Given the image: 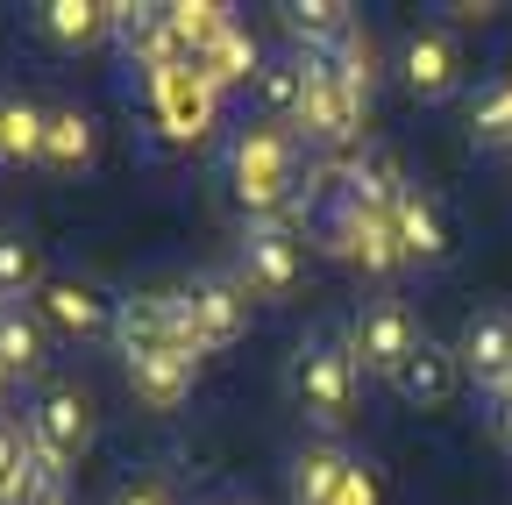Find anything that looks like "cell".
I'll return each mask as SVG.
<instances>
[{
  "instance_id": "obj_30",
  "label": "cell",
  "mask_w": 512,
  "mask_h": 505,
  "mask_svg": "<svg viewBox=\"0 0 512 505\" xmlns=\"http://www.w3.org/2000/svg\"><path fill=\"white\" fill-rule=\"evenodd\" d=\"M107 505H178V484L157 477V470H136V477H121L107 491Z\"/></svg>"
},
{
  "instance_id": "obj_18",
  "label": "cell",
  "mask_w": 512,
  "mask_h": 505,
  "mask_svg": "<svg viewBox=\"0 0 512 505\" xmlns=\"http://www.w3.org/2000/svg\"><path fill=\"white\" fill-rule=\"evenodd\" d=\"M392 235L406 249V264H448V249H456L448 214H441V200L427 193V185H406V200L392 207Z\"/></svg>"
},
{
  "instance_id": "obj_26",
  "label": "cell",
  "mask_w": 512,
  "mask_h": 505,
  "mask_svg": "<svg viewBox=\"0 0 512 505\" xmlns=\"http://www.w3.org/2000/svg\"><path fill=\"white\" fill-rule=\"evenodd\" d=\"M470 143L505 157L512 150V72H491L477 93H470Z\"/></svg>"
},
{
  "instance_id": "obj_12",
  "label": "cell",
  "mask_w": 512,
  "mask_h": 505,
  "mask_svg": "<svg viewBox=\"0 0 512 505\" xmlns=\"http://www.w3.org/2000/svg\"><path fill=\"white\" fill-rule=\"evenodd\" d=\"M114 349H121V363L128 356H157V349H185L171 285H136V292L114 299Z\"/></svg>"
},
{
  "instance_id": "obj_9",
  "label": "cell",
  "mask_w": 512,
  "mask_h": 505,
  "mask_svg": "<svg viewBox=\"0 0 512 505\" xmlns=\"http://www.w3.org/2000/svg\"><path fill=\"white\" fill-rule=\"evenodd\" d=\"M114 299L121 292H107L86 271H50L36 313H43V328L64 335V342H114Z\"/></svg>"
},
{
  "instance_id": "obj_27",
  "label": "cell",
  "mask_w": 512,
  "mask_h": 505,
  "mask_svg": "<svg viewBox=\"0 0 512 505\" xmlns=\"http://www.w3.org/2000/svg\"><path fill=\"white\" fill-rule=\"evenodd\" d=\"M335 65V79L363 100V107H377V86H384V50H377V36H370V22H356L349 36H342V50L328 57Z\"/></svg>"
},
{
  "instance_id": "obj_32",
  "label": "cell",
  "mask_w": 512,
  "mask_h": 505,
  "mask_svg": "<svg viewBox=\"0 0 512 505\" xmlns=\"http://www.w3.org/2000/svg\"><path fill=\"white\" fill-rule=\"evenodd\" d=\"M441 15H448V22H491L498 8H491V0H477V8H463V0H456V8H441Z\"/></svg>"
},
{
  "instance_id": "obj_20",
  "label": "cell",
  "mask_w": 512,
  "mask_h": 505,
  "mask_svg": "<svg viewBox=\"0 0 512 505\" xmlns=\"http://www.w3.org/2000/svg\"><path fill=\"white\" fill-rule=\"evenodd\" d=\"M278 15H285V36H292L299 57H335L342 36L356 29V8H349V0H285Z\"/></svg>"
},
{
  "instance_id": "obj_29",
  "label": "cell",
  "mask_w": 512,
  "mask_h": 505,
  "mask_svg": "<svg viewBox=\"0 0 512 505\" xmlns=\"http://www.w3.org/2000/svg\"><path fill=\"white\" fill-rule=\"evenodd\" d=\"M22 477H29V427L0 420V505L22 498Z\"/></svg>"
},
{
  "instance_id": "obj_6",
  "label": "cell",
  "mask_w": 512,
  "mask_h": 505,
  "mask_svg": "<svg viewBox=\"0 0 512 505\" xmlns=\"http://www.w3.org/2000/svg\"><path fill=\"white\" fill-rule=\"evenodd\" d=\"M342 342H349V356H356V370H363V377H384V385H392L399 363H406L427 335H420L413 306H406L399 292H377V299H363V306L349 313Z\"/></svg>"
},
{
  "instance_id": "obj_34",
  "label": "cell",
  "mask_w": 512,
  "mask_h": 505,
  "mask_svg": "<svg viewBox=\"0 0 512 505\" xmlns=\"http://www.w3.org/2000/svg\"><path fill=\"white\" fill-rule=\"evenodd\" d=\"M214 505H242V498H214Z\"/></svg>"
},
{
  "instance_id": "obj_15",
  "label": "cell",
  "mask_w": 512,
  "mask_h": 505,
  "mask_svg": "<svg viewBox=\"0 0 512 505\" xmlns=\"http://www.w3.org/2000/svg\"><path fill=\"white\" fill-rule=\"evenodd\" d=\"M200 363L207 356H192V349H157V356H128L121 377H128V392H136L150 413H178L192 399V385H200Z\"/></svg>"
},
{
  "instance_id": "obj_3",
  "label": "cell",
  "mask_w": 512,
  "mask_h": 505,
  "mask_svg": "<svg viewBox=\"0 0 512 505\" xmlns=\"http://www.w3.org/2000/svg\"><path fill=\"white\" fill-rule=\"evenodd\" d=\"M356 377L363 370H356L349 342L335 328H313V335H299V349L285 363V392H292V406L306 413L313 434H342L349 406H356Z\"/></svg>"
},
{
  "instance_id": "obj_28",
  "label": "cell",
  "mask_w": 512,
  "mask_h": 505,
  "mask_svg": "<svg viewBox=\"0 0 512 505\" xmlns=\"http://www.w3.org/2000/svg\"><path fill=\"white\" fill-rule=\"evenodd\" d=\"M256 100H264V121H285V129H292V114L306 100V57L299 50L264 57V72H256Z\"/></svg>"
},
{
  "instance_id": "obj_17",
  "label": "cell",
  "mask_w": 512,
  "mask_h": 505,
  "mask_svg": "<svg viewBox=\"0 0 512 505\" xmlns=\"http://www.w3.org/2000/svg\"><path fill=\"white\" fill-rule=\"evenodd\" d=\"M100 164V121L79 100H50V143H43V171L50 178H86Z\"/></svg>"
},
{
  "instance_id": "obj_22",
  "label": "cell",
  "mask_w": 512,
  "mask_h": 505,
  "mask_svg": "<svg viewBox=\"0 0 512 505\" xmlns=\"http://www.w3.org/2000/svg\"><path fill=\"white\" fill-rule=\"evenodd\" d=\"M43 143H50V107L29 93H0V150L8 171H43Z\"/></svg>"
},
{
  "instance_id": "obj_33",
  "label": "cell",
  "mask_w": 512,
  "mask_h": 505,
  "mask_svg": "<svg viewBox=\"0 0 512 505\" xmlns=\"http://www.w3.org/2000/svg\"><path fill=\"white\" fill-rule=\"evenodd\" d=\"M0 420H8V377H0Z\"/></svg>"
},
{
  "instance_id": "obj_24",
  "label": "cell",
  "mask_w": 512,
  "mask_h": 505,
  "mask_svg": "<svg viewBox=\"0 0 512 505\" xmlns=\"http://www.w3.org/2000/svg\"><path fill=\"white\" fill-rule=\"evenodd\" d=\"M43 285H50L43 249H36L22 228H0V306H36Z\"/></svg>"
},
{
  "instance_id": "obj_19",
  "label": "cell",
  "mask_w": 512,
  "mask_h": 505,
  "mask_svg": "<svg viewBox=\"0 0 512 505\" xmlns=\"http://www.w3.org/2000/svg\"><path fill=\"white\" fill-rule=\"evenodd\" d=\"M456 385H463V363H456V349L434 342V335H427V342L399 363V377H392V392H399L406 406H420V413L448 406V399H456Z\"/></svg>"
},
{
  "instance_id": "obj_14",
  "label": "cell",
  "mask_w": 512,
  "mask_h": 505,
  "mask_svg": "<svg viewBox=\"0 0 512 505\" xmlns=\"http://www.w3.org/2000/svg\"><path fill=\"white\" fill-rule=\"evenodd\" d=\"M114 43H121V57H128V72H136V79L192 65L178 29H171V8H114Z\"/></svg>"
},
{
  "instance_id": "obj_10",
  "label": "cell",
  "mask_w": 512,
  "mask_h": 505,
  "mask_svg": "<svg viewBox=\"0 0 512 505\" xmlns=\"http://www.w3.org/2000/svg\"><path fill=\"white\" fill-rule=\"evenodd\" d=\"M399 86H406L420 107L456 100V93H463V43H456V29H448V22L406 29V43H399Z\"/></svg>"
},
{
  "instance_id": "obj_21",
  "label": "cell",
  "mask_w": 512,
  "mask_h": 505,
  "mask_svg": "<svg viewBox=\"0 0 512 505\" xmlns=\"http://www.w3.org/2000/svg\"><path fill=\"white\" fill-rule=\"evenodd\" d=\"M29 29L50 50H86V43L114 36V8H100V0H43V8H29Z\"/></svg>"
},
{
  "instance_id": "obj_7",
  "label": "cell",
  "mask_w": 512,
  "mask_h": 505,
  "mask_svg": "<svg viewBox=\"0 0 512 505\" xmlns=\"http://www.w3.org/2000/svg\"><path fill=\"white\" fill-rule=\"evenodd\" d=\"M22 427H29V449L50 456V463H64V470H72V463L93 449V434H100L93 399H86L79 385H43V392L22 406Z\"/></svg>"
},
{
  "instance_id": "obj_25",
  "label": "cell",
  "mask_w": 512,
  "mask_h": 505,
  "mask_svg": "<svg viewBox=\"0 0 512 505\" xmlns=\"http://www.w3.org/2000/svg\"><path fill=\"white\" fill-rule=\"evenodd\" d=\"M43 313L36 306H0V377H36L43 370Z\"/></svg>"
},
{
  "instance_id": "obj_23",
  "label": "cell",
  "mask_w": 512,
  "mask_h": 505,
  "mask_svg": "<svg viewBox=\"0 0 512 505\" xmlns=\"http://www.w3.org/2000/svg\"><path fill=\"white\" fill-rule=\"evenodd\" d=\"M192 72H200L214 93H228V86H256V72H264V50H256V36H249L242 22H228L200 57H192Z\"/></svg>"
},
{
  "instance_id": "obj_11",
  "label": "cell",
  "mask_w": 512,
  "mask_h": 505,
  "mask_svg": "<svg viewBox=\"0 0 512 505\" xmlns=\"http://www.w3.org/2000/svg\"><path fill=\"white\" fill-rule=\"evenodd\" d=\"M143 107H150V121H157L171 143H200L214 129V114H221V93L192 72V65H178V72L143 79Z\"/></svg>"
},
{
  "instance_id": "obj_35",
  "label": "cell",
  "mask_w": 512,
  "mask_h": 505,
  "mask_svg": "<svg viewBox=\"0 0 512 505\" xmlns=\"http://www.w3.org/2000/svg\"><path fill=\"white\" fill-rule=\"evenodd\" d=\"M0 171H8V150H0Z\"/></svg>"
},
{
  "instance_id": "obj_1",
  "label": "cell",
  "mask_w": 512,
  "mask_h": 505,
  "mask_svg": "<svg viewBox=\"0 0 512 505\" xmlns=\"http://www.w3.org/2000/svg\"><path fill=\"white\" fill-rule=\"evenodd\" d=\"M221 171H228V200L242 207V221H271V214H292L313 193V157L299 150V136L285 121H242L221 150Z\"/></svg>"
},
{
  "instance_id": "obj_16",
  "label": "cell",
  "mask_w": 512,
  "mask_h": 505,
  "mask_svg": "<svg viewBox=\"0 0 512 505\" xmlns=\"http://www.w3.org/2000/svg\"><path fill=\"white\" fill-rule=\"evenodd\" d=\"M349 449H342V434H306L292 463H285V505H328L349 477Z\"/></svg>"
},
{
  "instance_id": "obj_4",
  "label": "cell",
  "mask_w": 512,
  "mask_h": 505,
  "mask_svg": "<svg viewBox=\"0 0 512 505\" xmlns=\"http://www.w3.org/2000/svg\"><path fill=\"white\" fill-rule=\"evenodd\" d=\"M178 299V328H185V349L192 356H214V349H235L249 335V292L235 271H192L171 285Z\"/></svg>"
},
{
  "instance_id": "obj_2",
  "label": "cell",
  "mask_w": 512,
  "mask_h": 505,
  "mask_svg": "<svg viewBox=\"0 0 512 505\" xmlns=\"http://www.w3.org/2000/svg\"><path fill=\"white\" fill-rule=\"evenodd\" d=\"M320 221V200L292 207V214H271V221H242L235 235V278L249 299H264V306H285L306 278V228Z\"/></svg>"
},
{
  "instance_id": "obj_13",
  "label": "cell",
  "mask_w": 512,
  "mask_h": 505,
  "mask_svg": "<svg viewBox=\"0 0 512 505\" xmlns=\"http://www.w3.org/2000/svg\"><path fill=\"white\" fill-rule=\"evenodd\" d=\"M456 363H463V377L477 392H512V306H484V313H470V328H463V342H456Z\"/></svg>"
},
{
  "instance_id": "obj_5",
  "label": "cell",
  "mask_w": 512,
  "mask_h": 505,
  "mask_svg": "<svg viewBox=\"0 0 512 505\" xmlns=\"http://www.w3.org/2000/svg\"><path fill=\"white\" fill-rule=\"evenodd\" d=\"M406 185L413 178L399 171V157L384 143H363V150H349L335 164H313V193L320 200H335L349 214H377V221H392V207L406 200Z\"/></svg>"
},
{
  "instance_id": "obj_8",
  "label": "cell",
  "mask_w": 512,
  "mask_h": 505,
  "mask_svg": "<svg viewBox=\"0 0 512 505\" xmlns=\"http://www.w3.org/2000/svg\"><path fill=\"white\" fill-rule=\"evenodd\" d=\"M320 242H328V257H342L349 271H363L370 285H392L399 271H406V249H399V235H392V221H377V214H349V207H320Z\"/></svg>"
},
{
  "instance_id": "obj_31",
  "label": "cell",
  "mask_w": 512,
  "mask_h": 505,
  "mask_svg": "<svg viewBox=\"0 0 512 505\" xmlns=\"http://www.w3.org/2000/svg\"><path fill=\"white\" fill-rule=\"evenodd\" d=\"M328 505H384V477H377V463H349V477H342V491L328 498Z\"/></svg>"
}]
</instances>
